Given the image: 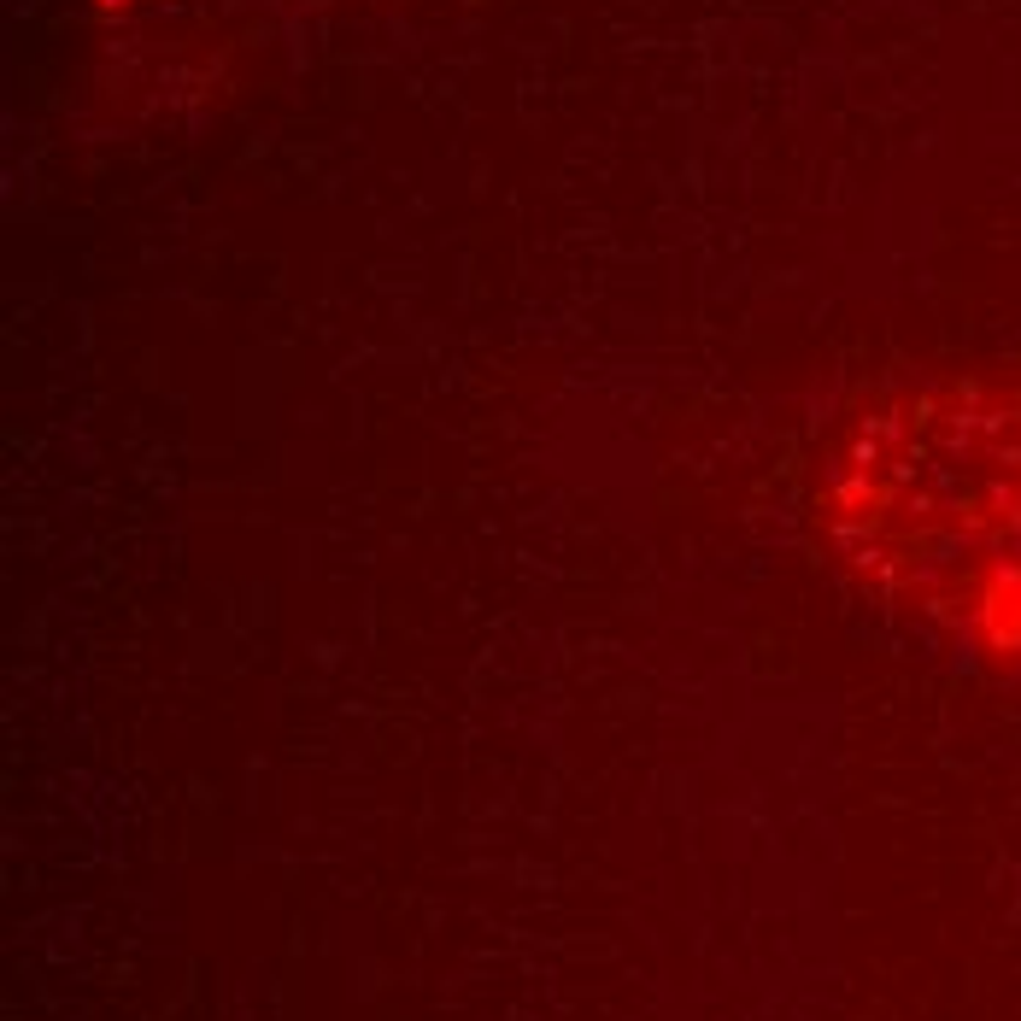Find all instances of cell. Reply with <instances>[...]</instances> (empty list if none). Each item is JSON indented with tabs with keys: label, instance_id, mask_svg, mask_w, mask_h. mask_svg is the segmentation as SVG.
<instances>
[{
	"label": "cell",
	"instance_id": "obj_1",
	"mask_svg": "<svg viewBox=\"0 0 1021 1021\" xmlns=\"http://www.w3.org/2000/svg\"><path fill=\"white\" fill-rule=\"evenodd\" d=\"M875 558L975 646L1021 658V388L898 417L857 511Z\"/></svg>",
	"mask_w": 1021,
	"mask_h": 1021
}]
</instances>
